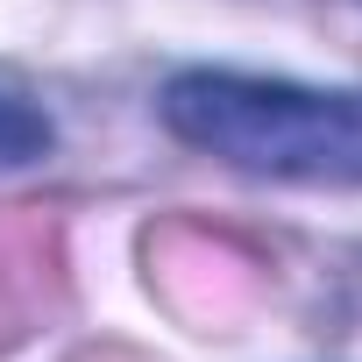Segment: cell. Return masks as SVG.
<instances>
[{
    "mask_svg": "<svg viewBox=\"0 0 362 362\" xmlns=\"http://www.w3.org/2000/svg\"><path fill=\"white\" fill-rule=\"evenodd\" d=\"M50 142H57V128L43 107L0 93V163H36V156H50Z\"/></svg>",
    "mask_w": 362,
    "mask_h": 362,
    "instance_id": "2",
    "label": "cell"
},
{
    "mask_svg": "<svg viewBox=\"0 0 362 362\" xmlns=\"http://www.w3.org/2000/svg\"><path fill=\"white\" fill-rule=\"evenodd\" d=\"M156 114L177 142L221 156L228 170L334 185V192L362 185V93H327L256 71H177Z\"/></svg>",
    "mask_w": 362,
    "mask_h": 362,
    "instance_id": "1",
    "label": "cell"
}]
</instances>
